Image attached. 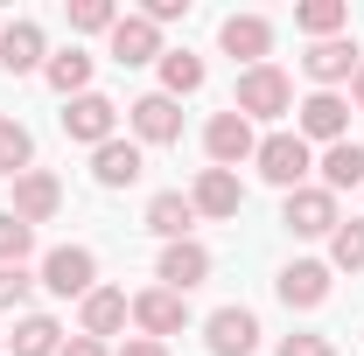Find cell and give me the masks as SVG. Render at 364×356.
<instances>
[{"label": "cell", "instance_id": "6da1fadb", "mask_svg": "<svg viewBox=\"0 0 364 356\" xmlns=\"http://www.w3.org/2000/svg\"><path fill=\"white\" fill-rule=\"evenodd\" d=\"M231 112H245L252 126H280V119L294 112V77H287L280 63H252V70H238Z\"/></svg>", "mask_w": 364, "mask_h": 356}, {"label": "cell", "instance_id": "7a4b0ae2", "mask_svg": "<svg viewBox=\"0 0 364 356\" xmlns=\"http://www.w3.org/2000/svg\"><path fill=\"white\" fill-rule=\"evenodd\" d=\"M252 168H259V182H273L280 196H294V189H309V175H316V147L294 133V126H273V133H259Z\"/></svg>", "mask_w": 364, "mask_h": 356}, {"label": "cell", "instance_id": "3957f363", "mask_svg": "<svg viewBox=\"0 0 364 356\" xmlns=\"http://www.w3.org/2000/svg\"><path fill=\"white\" fill-rule=\"evenodd\" d=\"M336 223H343V196H329L322 182L294 189V196H280V230H287V238H322V245H329Z\"/></svg>", "mask_w": 364, "mask_h": 356}, {"label": "cell", "instance_id": "277c9868", "mask_svg": "<svg viewBox=\"0 0 364 356\" xmlns=\"http://www.w3.org/2000/svg\"><path fill=\"white\" fill-rule=\"evenodd\" d=\"M36 279H43V294H56V301H85L91 287H98V252L91 245H56V252H43Z\"/></svg>", "mask_w": 364, "mask_h": 356}, {"label": "cell", "instance_id": "5b68a950", "mask_svg": "<svg viewBox=\"0 0 364 356\" xmlns=\"http://www.w3.org/2000/svg\"><path fill=\"white\" fill-rule=\"evenodd\" d=\"M273 294H280L287 314H316L322 301L336 294V272H329V259H287L280 279H273Z\"/></svg>", "mask_w": 364, "mask_h": 356}, {"label": "cell", "instance_id": "8992f818", "mask_svg": "<svg viewBox=\"0 0 364 356\" xmlns=\"http://www.w3.org/2000/svg\"><path fill=\"white\" fill-rule=\"evenodd\" d=\"M127 328H134V294L98 279L85 301H77V335H91V343H112V335H127Z\"/></svg>", "mask_w": 364, "mask_h": 356}, {"label": "cell", "instance_id": "52a82bcc", "mask_svg": "<svg viewBox=\"0 0 364 356\" xmlns=\"http://www.w3.org/2000/svg\"><path fill=\"white\" fill-rule=\"evenodd\" d=\"M294 133L309 140V147L350 140V98H343V91H309V98L294 105Z\"/></svg>", "mask_w": 364, "mask_h": 356}, {"label": "cell", "instance_id": "ba28073f", "mask_svg": "<svg viewBox=\"0 0 364 356\" xmlns=\"http://www.w3.org/2000/svg\"><path fill=\"white\" fill-rule=\"evenodd\" d=\"M127 140H140V147H176L182 140V105L168 91H140L134 105H127Z\"/></svg>", "mask_w": 364, "mask_h": 356}, {"label": "cell", "instance_id": "9c48e42d", "mask_svg": "<svg viewBox=\"0 0 364 356\" xmlns=\"http://www.w3.org/2000/svg\"><path fill=\"white\" fill-rule=\"evenodd\" d=\"M203 154H210V168H245L252 154H259V126L245 119V112H218L210 126H203Z\"/></svg>", "mask_w": 364, "mask_h": 356}, {"label": "cell", "instance_id": "30bf717a", "mask_svg": "<svg viewBox=\"0 0 364 356\" xmlns=\"http://www.w3.org/2000/svg\"><path fill=\"white\" fill-rule=\"evenodd\" d=\"M105 56L119 63V70H147V63H161L168 43H161V28L147 21V14H119L112 21V35H105Z\"/></svg>", "mask_w": 364, "mask_h": 356}, {"label": "cell", "instance_id": "8fae6325", "mask_svg": "<svg viewBox=\"0 0 364 356\" xmlns=\"http://www.w3.org/2000/svg\"><path fill=\"white\" fill-rule=\"evenodd\" d=\"M218 49H225L238 70L273 63V14H225L218 21Z\"/></svg>", "mask_w": 364, "mask_h": 356}, {"label": "cell", "instance_id": "7c38bea8", "mask_svg": "<svg viewBox=\"0 0 364 356\" xmlns=\"http://www.w3.org/2000/svg\"><path fill=\"white\" fill-rule=\"evenodd\" d=\"M63 140H77V147H105V140H119V105H112L105 91L70 98V105H63Z\"/></svg>", "mask_w": 364, "mask_h": 356}, {"label": "cell", "instance_id": "4fadbf2b", "mask_svg": "<svg viewBox=\"0 0 364 356\" xmlns=\"http://www.w3.org/2000/svg\"><path fill=\"white\" fill-rule=\"evenodd\" d=\"M189 210L203 223H231L238 210H245V182L231 175V168H196V182H189Z\"/></svg>", "mask_w": 364, "mask_h": 356}, {"label": "cell", "instance_id": "5bb4252c", "mask_svg": "<svg viewBox=\"0 0 364 356\" xmlns=\"http://www.w3.org/2000/svg\"><path fill=\"white\" fill-rule=\"evenodd\" d=\"M203 350L210 356H252L259 350V314L238 308V301L231 308H210L203 314Z\"/></svg>", "mask_w": 364, "mask_h": 356}, {"label": "cell", "instance_id": "9a60e30c", "mask_svg": "<svg viewBox=\"0 0 364 356\" xmlns=\"http://www.w3.org/2000/svg\"><path fill=\"white\" fill-rule=\"evenodd\" d=\"M189 328V294H168V287H140L134 294V335H154L168 343Z\"/></svg>", "mask_w": 364, "mask_h": 356}, {"label": "cell", "instance_id": "2e32d148", "mask_svg": "<svg viewBox=\"0 0 364 356\" xmlns=\"http://www.w3.org/2000/svg\"><path fill=\"white\" fill-rule=\"evenodd\" d=\"M210 272H218L210 245L182 238V245H161V259H154V287H168V294H189V287H203Z\"/></svg>", "mask_w": 364, "mask_h": 356}, {"label": "cell", "instance_id": "e0dca14e", "mask_svg": "<svg viewBox=\"0 0 364 356\" xmlns=\"http://www.w3.org/2000/svg\"><path fill=\"white\" fill-rule=\"evenodd\" d=\"M358 43H350V35H329V43H309V56H301V77H309V84L316 91H343L350 84V77H358Z\"/></svg>", "mask_w": 364, "mask_h": 356}, {"label": "cell", "instance_id": "ac0fdd59", "mask_svg": "<svg viewBox=\"0 0 364 356\" xmlns=\"http://www.w3.org/2000/svg\"><path fill=\"white\" fill-rule=\"evenodd\" d=\"M7 210L28 223V230H43V223L63 217V182L49 175V168H28V175H14V203H7Z\"/></svg>", "mask_w": 364, "mask_h": 356}, {"label": "cell", "instance_id": "d6986e66", "mask_svg": "<svg viewBox=\"0 0 364 356\" xmlns=\"http://www.w3.org/2000/svg\"><path fill=\"white\" fill-rule=\"evenodd\" d=\"M43 63H49V35H43V21H7L0 28V70L7 77H43Z\"/></svg>", "mask_w": 364, "mask_h": 356}, {"label": "cell", "instance_id": "ffe728a7", "mask_svg": "<svg viewBox=\"0 0 364 356\" xmlns=\"http://www.w3.org/2000/svg\"><path fill=\"white\" fill-rule=\"evenodd\" d=\"M147 175V147L140 140H105V147H91V182L98 189H134V182Z\"/></svg>", "mask_w": 364, "mask_h": 356}, {"label": "cell", "instance_id": "44dd1931", "mask_svg": "<svg viewBox=\"0 0 364 356\" xmlns=\"http://www.w3.org/2000/svg\"><path fill=\"white\" fill-rule=\"evenodd\" d=\"M140 223L161 238V245H182L189 230H196V210H189V189H154L147 196V210H140Z\"/></svg>", "mask_w": 364, "mask_h": 356}, {"label": "cell", "instance_id": "7402d4cb", "mask_svg": "<svg viewBox=\"0 0 364 356\" xmlns=\"http://www.w3.org/2000/svg\"><path fill=\"white\" fill-rule=\"evenodd\" d=\"M91 70H98V63H91L85 49L70 43V49H49V63H43V84L56 91L63 105H70V98H85V91H91Z\"/></svg>", "mask_w": 364, "mask_h": 356}, {"label": "cell", "instance_id": "603a6c76", "mask_svg": "<svg viewBox=\"0 0 364 356\" xmlns=\"http://www.w3.org/2000/svg\"><path fill=\"white\" fill-rule=\"evenodd\" d=\"M316 175H322L329 196L364 189V140H336V147H322V154H316Z\"/></svg>", "mask_w": 364, "mask_h": 356}, {"label": "cell", "instance_id": "cb8c5ba5", "mask_svg": "<svg viewBox=\"0 0 364 356\" xmlns=\"http://www.w3.org/2000/svg\"><path fill=\"white\" fill-rule=\"evenodd\" d=\"M63 343H70V335H63L56 314H21L14 335H7V356H56Z\"/></svg>", "mask_w": 364, "mask_h": 356}, {"label": "cell", "instance_id": "d4e9b609", "mask_svg": "<svg viewBox=\"0 0 364 356\" xmlns=\"http://www.w3.org/2000/svg\"><path fill=\"white\" fill-rule=\"evenodd\" d=\"M154 70H161V91H168L176 105H182V98H196V91H203V77H210L196 49H168V56H161Z\"/></svg>", "mask_w": 364, "mask_h": 356}, {"label": "cell", "instance_id": "484cf974", "mask_svg": "<svg viewBox=\"0 0 364 356\" xmlns=\"http://www.w3.org/2000/svg\"><path fill=\"white\" fill-rule=\"evenodd\" d=\"M294 28H301L309 43L350 35V7H343V0H301V7H294Z\"/></svg>", "mask_w": 364, "mask_h": 356}, {"label": "cell", "instance_id": "4316f807", "mask_svg": "<svg viewBox=\"0 0 364 356\" xmlns=\"http://www.w3.org/2000/svg\"><path fill=\"white\" fill-rule=\"evenodd\" d=\"M28 168H36V133L0 112V175L14 182V175H28Z\"/></svg>", "mask_w": 364, "mask_h": 356}, {"label": "cell", "instance_id": "83f0119b", "mask_svg": "<svg viewBox=\"0 0 364 356\" xmlns=\"http://www.w3.org/2000/svg\"><path fill=\"white\" fill-rule=\"evenodd\" d=\"M329 272H364V217H343L329 230Z\"/></svg>", "mask_w": 364, "mask_h": 356}, {"label": "cell", "instance_id": "f1b7e54d", "mask_svg": "<svg viewBox=\"0 0 364 356\" xmlns=\"http://www.w3.org/2000/svg\"><path fill=\"white\" fill-rule=\"evenodd\" d=\"M28 259H36V230L14 210H0V266H28Z\"/></svg>", "mask_w": 364, "mask_h": 356}, {"label": "cell", "instance_id": "f546056e", "mask_svg": "<svg viewBox=\"0 0 364 356\" xmlns=\"http://www.w3.org/2000/svg\"><path fill=\"white\" fill-rule=\"evenodd\" d=\"M119 7L112 0H70V35H112Z\"/></svg>", "mask_w": 364, "mask_h": 356}, {"label": "cell", "instance_id": "4dcf8cb0", "mask_svg": "<svg viewBox=\"0 0 364 356\" xmlns=\"http://www.w3.org/2000/svg\"><path fill=\"white\" fill-rule=\"evenodd\" d=\"M36 287H43V279H36L28 266H0V314H14V321H21V308H28V294H36Z\"/></svg>", "mask_w": 364, "mask_h": 356}, {"label": "cell", "instance_id": "1f68e13d", "mask_svg": "<svg viewBox=\"0 0 364 356\" xmlns=\"http://www.w3.org/2000/svg\"><path fill=\"white\" fill-rule=\"evenodd\" d=\"M273 356H336V343L316 335V328H294V335H280V350H273Z\"/></svg>", "mask_w": 364, "mask_h": 356}, {"label": "cell", "instance_id": "d6a6232c", "mask_svg": "<svg viewBox=\"0 0 364 356\" xmlns=\"http://www.w3.org/2000/svg\"><path fill=\"white\" fill-rule=\"evenodd\" d=\"M140 14H147L154 28H168V21H182V14H189V0H147Z\"/></svg>", "mask_w": 364, "mask_h": 356}, {"label": "cell", "instance_id": "836d02e7", "mask_svg": "<svg viewBox=\"0 0 364 356\" xmlns=\"http://www.w3.org/2000/svg\"><path fill=\"white\" fill-rule=\"evenodd\" d=\"M112 356H168V343H154V335H127Z\"/></svg>", "mask_w": 364, "mask_h": 356}, {"label": "cell", "instance_id": "e575fe53", "mask_svg": "<svg viewBox=\"0 0 364 356\" xmlns=\"http://www.w3.org/2000/svg\"><path fill=\"white\" fill-rule=\"evenodd\" d=\"M56 356H112V343H91V335H70Z\"/></svg>", "mask_w": 364, "mask_h": 356}, {"label": "cell", "instance_id": "d590c367", "mask_svg": "<svg viewBox=\"0 0 364 356\" xmlns=\"http://www.w3.org/2000/svg\"><path fill=\"white\" fill-rule=\"evenodd\" d=\"M350 112H364V63H358V77H350Z\"/></svg>", "mask_w": 364, "mask_h": 356}, {"label": "cell", "instance_id": "8d00e7d4", "mask_svg": "<svg viewBox=\"0 0 364 356\" xmlns=\"http://www.w3.org/2000/svg\"><path fill=\"white\" fill-rule=\"evenodd\" d=\"M0 356H7V335H0Z\"/></svg>", "mask_w": 364, "mask_h": 356}]
</instances>
